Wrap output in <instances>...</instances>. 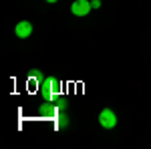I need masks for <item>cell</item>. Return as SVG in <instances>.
<instances>
[{
	"label": "cell",
	"instance_id": "obj_1",
	"mask_svg": "<svg viewBox=\"0 0 151 149\" xmlns=\"http://www.w3.org/2000/svg\"><path fill=\"white\" fill-rule=\"evenodd\" d=\"M99 123H101V127H105V129H113V127L117 125V115L113 109H103L101 113H99Z\"/></svg>",
	"mask_w": 151,
	"mask_h": 149
},
{
	"label": "cell",
	"instance_id": "obj_2",
	"mask_svg": "<svg viewBox=\"0 0 151 149\" xmlns=\"http://www.w3.org/2000/svg\"><path fill=\"white\" fill-rule=\"evenodd\" d=\"M91 0H75L73 4H70V12L75 14V16H87L89 12H91Z\"/></svg>",
	"mask_w": 151,
	"mask_h": 149
},
{
	"label": "cell",
	"instance_id": "obj_3",
	"mask_svg": "<svg viewBox=\"0 0 151 149\" xmlns=\"http://www.w3.org/2000/svg\"><path fill=\"white\" fill-rule=\"evenodd\" d=\"M14 35L18 36V38H28V36L32 35V24L28 22V20L16 22V26H14Z\"/></svg>",
	"mask_w": 151,
	"mask_h": 149
},
{
	"label": "cell",
	"instance_id": "obj_4",
	"mask_svg": "<svg viewBox=\"0 0 151 149\" xmlns=\"http://www.w3.org/2000/svg\"><path fill=\"white\" fill-rule=\"evenodd\" d=\"M91 6L93 8H101V0H91Z\"/></svg>",
	"mask_w": 151,
	"mask_h": 149
},
{
	"label": "cell",
	"instance_id": "obj_5",
	"mask_svg": "<svg viewBox=\"0 0 151 149\" xmlns=\"http://www.w3.org/2000/svg\"><path fill=\"white\" fill-rule=\"evenodd\" d=\"M48 4H55V2H58V0H47Z\"/></svg>",
	"mask_w": 151,
	"mask_h": 149
}]
</instances>
